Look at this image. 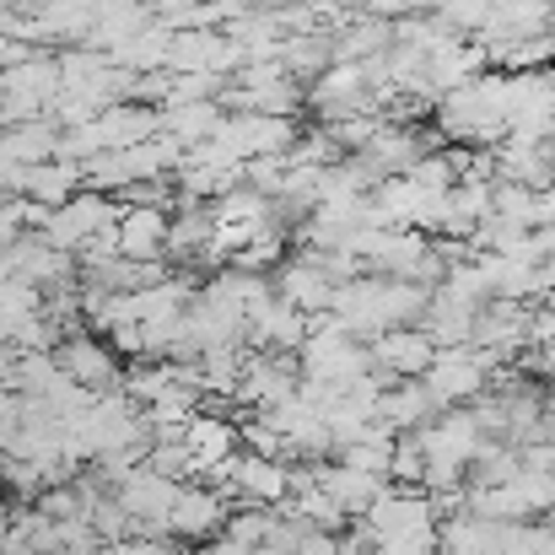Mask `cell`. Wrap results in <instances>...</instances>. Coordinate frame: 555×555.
<instances>
[{"mask_svg":"<svg viewBox=\"0 0 555 555\" xmlns=\"http://www.w3.org/2000/svg\"><path fill=\"white\" fill-rule=\"evenodd\" d=\"M437 415H442V410H437V399L426 393V383H421V377L393 383V388H383V399H377V421H383L388 431H399V437L426 431Z\"/></svg>","mask_w":555,"mask_h":555,"instance_id":"obj_11","label":"cell"},{"mask_svg":"<svg viewBox=\"0 0 555 555\" xmlns=\"http://www.w3.org/2000/svg\"><path fill=\"white\" fill-rule=\"evenodd\" d=\"M502 367L491 351L480 346H459V351H437L431 372L421 377L426 393L437 399V410H459V404H475L486 388H491V372Z\"/></svg>","mask_w":555,"mask_h":555,"instance_id":"obj_1","label":"cell"},{"mask_svg":"<svg viewBox=\"0 0 555 555\" xmlns=\"http://www.w3.org/2000/svg\"><path fill=\"white\" fill-rule=\"evenodd\" d=\"M114 555H184V545L173 534H130L114 545Z\"/></svg>","mask_w":555,"mask_h":555,"instance_id":"obj_16","label":"cell"},{"mask_svg":"<svg viewBox=\"0 0 555 555\" xmlns=\"http://www.w3.org/2000/svg\"><path fill=\"white\" fill-rule=\"evenodd\" d=\"M152 5H157V16H163V22H173V16H184V11L205 5V0H152Z\"/></svg>","mask_w":555,"mask_h":555,"instance_id":"obj_19","label":"cell"},{"mask_svg":"<svg viewBox=\"0 0 555 555\" xmlns=\"http://www.w3.org/2000/svg\"><path fill=\"white\" fill-rule=\"evenodd\" d=\"M319 486L346 507V518H367L372 502L388 491V480H377V475H362V469H351V464H319Z\"/></svg>","mask_w":555,"mask_h":555,"instance_id":"obj_13","label":"cell"},{"mask_svg":"<svg viewBox=\"0 0 555 555\" xmlns=\"http://www.w3.org/2000/svg\"><path fill=\"white\" fill-rule=\"evenodd\" d=\"M11 377H16V346L0 340V388H11Z\"/></svg>","mask_w":555,"mask_h":555,"instance_id":"obj_20","label":"cell"},{"mask_svg":"<svg viewBox=\"0 0 555 555\" xmlns=\"http://www.w3.org/2000/svg\"><path fill=\"white\" fill-rule=\"evenodd\" d=\"M431 362H437V340H431L421 324H410V330H388V335L372 340V372L383 377V388L410 383V377H426Z\"/></svg>","mask_w":555,"mask_h":555,"instance_id":"obj_2","label":"cell"},{"mask_svg":"<svg viewBox=\"0 0 555 555\" xmlns=\"http://www.w3.org/2000/svg\"><path fill=\"white\" fill-rule=\"evenodd\" d=\"M179 480H168V475H157V469H135L114 496L125 502V513L135 518V534H168V513H173V502H179Z\"/></svg>","mask_w":555,"mask_h":555,"instance_id":"obj_6","label":"cell"},{"mask_svg":"<svg viewBox=\"0 0 555 555\" xmlns=\"http://www.w3.org/2000/svg\"><path fill=\"white\" fill-rule=\"evenodd\" d=\"M335 281L319 270V259L313 254H302V259H286L281 270H275V297L281 302H292L297 313H308V319H319V313H330L335 308Z\"/></svg>","mask_w":555,"mask_h":555,"instance_id":"obj_7","label":"cell"},{"mask_svg":"<svg viewBox=\"0 0 555 555\" xmlns=\"http://www.w3.org/2000/svg\"><path fill=\"white\" fill-rule=\"evenodd\" d=\"M54 362H60V372H65L70 383H81L87 393H108V388H125V367H119V351H114L108 340H98V335H70V340H60Z\"/></svg>","mask_w":555,"mask_h":555,"instance_id":"obj_4","label":"cell"},{"mask_svg":"<svg viewBox=\"0 0 555 555\" xmlns=\"http://www.w3.org/2000/svg\"><path fill=\"white\" fill-rule=\"evenodd\" d=\"M221 103H179V108H163V135H173L179 146H205L216 130H221Z\"/></svg>","mask_w":555,"mask_h":555,"instance_id":"obj_14","label":"cell"},{"mask_svg":"<svg viewBox=\"0 0 555 555\" xmlns=\"http://www.w3.org/2000/svg\"><path fill=\"white\" fill-rule=\"evenodd\" d=\"M98 135L108 152H125V146H141L152 135H163V108H146V103H114L98 114Z\"/></svg>","mask_w":555,"mask_h":555,"instance_id":"obj_12","label":"cell"},{"mask_svg":"<svg viewBox=\"0 0 555 555\" xmlns=\"http://www.w3.org/2000/svg\"><path fill=\"white\" fill-rule=\"evenodd\" d=\"M11 281H27L38 292H54V286L76 281V259L60 254V248H49L38 232H27V237L11 243Z\"/></svg>","mask_w":555,"mask_h":555,"instance_id":"obj_9","label":"cell"},{"mask_svg":"<svg viewBox=\"0 0 555 555\" xmlns=\"http://www.w3.org/2000/svg\"><path fill=\"white\" fill-rule=\"evenodd\" d=\"M168 227H173V210H152V205L125 210V216H119V227H114L119 259H135V264L168 259Z\"/></svg>","mask_w":555,"mask_h":555,"instance_id":"obj_8","label":"cell"},{"mask_svg":"<svg viewBox=\"0 0 555 555\" xmlns=\"http://www.w3.org/2000/svg\"><path fill=\"white\" fill-rule=\"evenodd\" d=\"M292 555H340V534L302 524V534H297V551H292Z\"/></svg>","mask_w":555,"mask_h":555,"instance_id":"obj_17","label":"cell"},{"mask_svg":"<svg viewBox=\"0 0 555 555\" xmlns=\"http://www.w3.org/2000/svg\"><path fill=\"white\" fill-rule=\"evenodd\" d=\"M11 518H16V502H0V545L11 540Z\"/></svg>","mask_w":555,"mask_h":555,"instance_id":"obj_21","label":"cell"},{"mask_svg":"<svg viewBox=\"0 0 555 555\" xmlns=\"http://www.w3.org/2000/svg\"><path fill=\"white\" fill-rule=\"evenodd\" d=\"M184 442H189V453H194V464H199V475H205V469H216V464H227V459L243 453V426L227 421L221 410H199L189 421Z\"/></svg>","mask_w":555,"mask_h":555,"instance_id":"obj_10","label":"cell"},{"mask_svg":"<svg viewBox=\"0 0 555 555\" xmlns=\"http://www.w3.org/2000/svg\"><path fill=\"white\" fill-rule=\"evenodd\" d=\"M146 469H157V475H168V480H199V464H194V453H189V442H152V453H146Z\"/></svg>","mask_w":555,"mask_h":555,"instance_id":"obj_15","label":"cell"},{"mask_svg":"<svg viewBox=\"0 0 555 555\" xmlns=\"http://www.w3.org/2000/svg\"><path fill=\"white\" fill-rule=\"evenodd\" d=\"M286 496H292V464L259 459L248 448L232 459V507H286Z\"/></svg>","mask_w":555,"mask_h":555,"instance_id":"obj_5","label":"cell"},{"mask_svg":"<svg viewBox=\"0 0 555 555\" xmlns=\"http://www.w3.org/2000/svg\"><path fill=\"white\" fill-rule=\"evenodd\" d=\"M227 518H232V502L221 496V491H210V486H194L189 480L184 491H179V502H173V513H168V534L179 540V545H210L216 534H227Z\"/></svg>","mask_w":555,"mask_h":555,"instance_id":"obj_3","label":"cell"},{"mask_svg":"<svg viewBox=\"0 0 555 555\" xmlns=\"http://www.w3.org/2000/svg\"><path fill=\"white\" fill-rule=\"evenodd\" d=\"M194 555H259L254 545H243V540H232V534H216L210 545H199Z\"/></svg>","mask_w":555,"mask_h":555,"instance_id":"obj_18","label":"cell"}]
</instances>
